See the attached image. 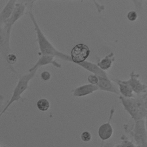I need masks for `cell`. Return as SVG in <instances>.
I'll return each instance as SVG.
<instances>
[{
  "label": "cell",
  "mask_w": 147,
  "mask_h": 147,
  "mask_svg": "<svg viewBox=\"0 0 147 147\" xmlns=\"http://www.w3.org/2000/svg\"><path fill=\"white\" fill-rule=\"evenodd\" d=\"M28 14L34 25V30L36 34L37 41L41 54L52 55L55 57L60 58L63 60L68 62H72L71 56L57 50L53 46V45L48 40V38L46 37V36L44 35L41 29H40L33 12L30 10L29 11Z\"/></svg>",
  "instance_id": "1"
},
{
  "label": "cell",
  "mask_w": 147,
  "mask_h": 147,
  "mask_svg": "<svg viewBox=\"0 0 147 147\" xmlns=\"http://www.w3.org/2000/svg\"><path fill=\"white\" fill-rule=\"evenodd\" d=\"M119 99L124 110L134 121L145 119L147 116V109L144 104L142 95L130 98L120 95Z\"/></svg>",
  "instance_id": "2"
},
{
  "label": "cell",
  "mask_w": 147,
  "mask_h": 147,
  "mask_svg": "<svg viewBox=\"0 0 147 147\" xmlns=\"http://www.w3.org/2000/svg\"><path fill=\"white\" fill-rule=\"evenodd\" d=\"M37 71V70H34L30 72H29L28 74H24L19 78L18 82L13 90L10 99L8 100L7 104L5 106L4 108L0 113L1 117L13 103L18 102L20 100L22 99V95L28 88L29 83L30 81L34 77Z\"/></svg>",
  "instance_id": "3"
},
{
  "label": "cell",
  "mask_w": 147,
  "mask_h": 147,
  "mask_svg": "<svg viewBox=\"0 0 147 147\" xmlns=\"http://www.w3.org/2000/svg\"><path fill=\"white\" fill-rule=\"evenodd\" d=\"M123 128L125 131L130 134L138 147H141L143 144L147 142V130L145 119L134 121V124L131 126L125 124Z\"/></svg>",
  "instance_id": "4"
},
{
  "label": "cell",
  "mask_w": 147,
  "mask_h": 147,
  "mask_svg": "<svg viewBox=\"0 0 147 147\" xmlns=\"http://www.w3.org/2000/svg\"><path fill=\"white\" fill-rule=\"evenodd\" d=\"M26 8V6L24 4L17 2L16 7L11 17L4 24L1 25V29L4 31L7 38H10L12 27L14 24L24 14Z\"/></svg>",
  "instance_id": "5"
},
{
  "label": "cell",
  "mask_w": 147,
  "mask_h": 147,
  "mask_svg": "<svg viewBox=\"0 0 147 147\" xmlns=\"http://www.w3.org/2000/svg\"><path fill=\"white\" fill-rule=\"evenodd\" d=\"M90 54L89 47L83 43H79L75 45L71 51V57L72 63L79 64L86 60Z\"/></svg>",
  "instance_id": "6"
},
{
  "label": "cell",
  "mask_w": 147,
  "mask_h": 147,
  "mask_svg": "<svg viewBox=\"0 0 147 147\" xmlns=\"http://www.w3.org/2000/svg\"><path fill=\"white\" fill-rule=\"evenodd\" d=\"M115 112V109L111 108L110 111V115L109 117L108 121L102 124L98 129V136L99 138L102 140V142H104V141L110 139L113 134L114 130L111 125V121Z\"/></svg>",
  "instance_id": "7"
},
{
  "label": "cell",
  "mask_w": 147,
  "mask_h": 147,
  "mask_svg": "<svg viewBox=\"0 0 147 147\" xmlns=\"http://www.w3.org/2000/svg\"><path fill=\"white\" fill-rule=\"evenodd\" d=\"M140 74L132 71L130 74V78L126 82L130 86L134 93L137 95H144L147 90V85L142 83L140 80Z\"/></svg>",
  "instance_id": "8"
},
{
  "label": "cell",
  "mask_w": 147,
  "mask_h": 147,
  "mask_svg": "<svg viewBox=\"0 0 147 147\" xmlns=\"http://www.w3.org/2000/svg\"><path fill=\"white\" fill-rule=\"evenodd\" d=\"M55 56L48 55H41L37 62L29 69V72H32L34 70H37L38 68L47 65L48 64H52L53 67L58 68H61V64L58 63L55 59Z\"/></svg>",
  "instance_id": "9"
},
{
  "label": "cell",
  "mask_w": 147,
  "mask_h": 147,
  "mask_svg": "<svg viewBox=\"0 0 147 147\" xmlns=\"http://www.w3.org/2000/svg\"><path fill=\"white\" fill-rule=\"evenodd\" d=\"M98 78L99 82L97 84V86L98 87L99 90L103 91L113 93L117 95L119 94L118 88H117V87L114 84V83L109 78L108 76H98Z\"/></svg>",
  "instance_id": "10"
},
{
  "label": "cell",
  "mask_w": 147,
  "mask_h": 147,
  "mask_svg": "<svg viewBox=\"0 0 147 147\" xmlns=\"http://www.w3.org/2000/svg\"><path fill=\"white\" fill-rule=\"evenodd\" d=\"M99 90L97 85L86 84L76 87L72 91L73 96L75 97H83L94 93Z\"/></svg>",
  "instance_id": "11"
},
{
  "label": "cell",
  "mask_w": 147,
  "mask_h": 147,
  "mask_svg": "<svg viewBox=\"0 0 147 147\" xmlns=\"http://www.w3.org/2000/svg\"><path fill=\"white\" fill-rule=\"evenodd\" d=\"M17 0H8L0 13V25L4 24L11 16L16 7Z\"/></svg>",
  "instance_id": "12"
},
{
  "label": "cell",
  "mask_w": 147,
  "mask_h": 147,
  "mask_svg": "<svg viewBox=\"0 0 147 147\" xmlns=\"http://www.w3.org/2000/svg\"><path fill=\"white\" fill-rule=\"evenodd\" d=\"M78 65L80 66L83 68L85 69L86 70L91 72L93 74H95L98 76H108L106 72L102 70L97 65V64L92 63L88 61H85L79 64Z\"/></svg>",
  "instance_id": "13"
},
{
  "label": "cell",
  "mask_w": 147,
  "mask_h": 147,
  "mask_svg": "<svg viewBox=\"0 0 147 147\" xmlns=\"http://www.w3.org/2000/svg\"><path fill=\"white\" fill-rule=\"evenodd\" d=\"M114 81L118 86V90L121 96L127 98L134 97V92L131 87L126 82V80L115 79Z\"/></svg>",
  "instance_id": "14"
},
{
  "label": "cell",
  "mask_w": 147,
  "mask_h": 147,
  "mask_svg": "<svg viewBox=\"0 0 147 147\" xmlns=\"http://www.w3.org/2000/svg\"><path fill=\"white\" fill-rule=\"evenodd\" d=\"M115 60V59L114 53L110 52L100 59L96 64L100 68L105 71L111 67Z\"/></svg>",
  "instance_id": "15"
},
{
  "label": "cell",
  "mask_w": 147,
  "mask_h": 147,
  "mask_svg": "<svg viewBox=\"0 0 147 147\" xmlns=\"http://www.w3.org/2000/svg\"><path fill=\"white\" fill-rule=\"evenodd\" d=\"M51 106L49 101L46 98H41L36 102L37 109L41 112H45L49 110Z\"/></svg>",
  "instance_id": "16"
},
{
  "label": "cell",
  "mask_w": 147,
  "mask_h": 147,
  "mask_svg": "<svg viewBox=\"0 0 147 147\" xmlns=\"http://www.w3.org/2000/svg\"><path fill=\"white\" fill-rule=\"evenodd\" d=\"M121 143L115 145V147H138L134 142L130 140L125 135L121 136Z\"/></svg>",
  "instance_id": "17"
},
{
  "label": "cell",
  "mask_w": 147,
  "mask_h": 147,
  "mask_svg": "<svg viewBox=\"0 0 147 147\" xmlns=\"http://www.w3.org/2000/svg\"><path fill=\"white\" fill-rule=\"evenodd\" d=\"M80 139L84 142H88L92 139V134L88 131H84L80 134Z\"/></svg>",
  "instance_id": "18"
},
{
  "label": "cell",
  "mask_w": 147,
  "mask_h": 147,
  "mask_svg": "<svg viewBox=\"0 0 147 147\" xmlns=\"http://www.w3.org/2000/svg\"><path fill=\"white\" fill-rule=\"evenodd\" d=\"M5 60L9 64L13 65V64H14L16 63V61L17 60V57L16 55L10 53L6 56V57L5 58Z\"/></svg>",
  "instance_id": "19"
},
{
  "label": "cell",
  "mask_w": 147,
  "mask_h": 147,
  "mask_svg": "<svg viewBox=\"0 0 147 147\" xmlns=\"http://www.w3.org/2000/svg\"><path fill=\"white\" fill-rule=\"evenodd\" d=\"M126 17L129 21L133 22V21H135L137 20V19L138 18V14L136 11L131 10L127 13Z\"/></svg>",
  "instance_id": "20"
},
{
  "label": "cell",
  "mask_w": 147,
  "mask_h": 147,
  "mask_svg": "<svg viewBox=\"0 0 147 147\" xmlns=\"http://www.w3.org/2000/svg\"><path fill=\"white\" fill-rule=\"evenodd\" d=\"M87 80L90 84L93 85H97L99 82V78L97 75L92 74L88 76Z\"/></svg>",
  "instance_id": "21"
},
{
  "label": "cell",
  "mask_w": 147,
  "mask_h": 147,
  "mask_svg": "<svg viewBox=\"0 0 147 147\" xmlns=\"http://www.w3.org/2000/svg\"><path fill=\"white\" fill-rule=\"evenodd\" d=\"M40 78L44 82L49 81L51 79V74L48 71H44L41 73Z\"/></svg>",
  "instance_id": "22"
},
{
  "label": "cell",
  "mask_w": 147,
  "mask_h": 147,
  "mask_svg": "<svg viewBox=\"0 0 147 147\" xmlns=\"http://www.w3.org/2000/svg\"><path fill=\"white\" fill-rule=\"evenodd\" d=\"M37 0H17V2L24 4L26 7H31L33 3Z\"/></svg>",
  "instance_id": "23"
},
{
  "label": "cell",
  "mask_w": 147,
  "mask_h": 147,
  "mask_svg": "<svg viewBox=\"0 0 147 147\" xmlns=\"http://www.w3.org/2000/svg\"><path fill=\"white\" fill-rule=\"evenodd\" d=\"M92 1L93 3L94 4L95 6L96 7V10L99 13H102L105 9V7L104 5L99 3L96 0H91Z\"/></svg>",
  "instance_id": "24"
},
{
  "label": "cell",
  "mask_w": 147,
  "mask_h": 147,
  "mask_svg": "<svg viewBox=\"0 0 147 147\" xmlns=\"http://www.w3.org/2000/svg\"><path fill=\"white\" fill-rule=\"evenodd\" d=\"M131 1H132V2H133V4H134V6H135V7H136L137 10H140L141 9V6H142L141 2L139 0H131Z\"/></svg>",
  "instance_id": "25"
},
{
  "label": "cell",
  "mask_w": 147,
  "mask_h": 147,
  "mask_svg": "<svg viewBox=\"0 0 147 147\" xmlns=\"http://www.w3.org/2000/svg\"><path fill=\"white\" fill-rule=\"evenodd\" d=\"M100 147H115V145L111 142H106L105 144L104 142H102Z\"/></svg>",
  "instance_id": "26"
},
{
  "label": "cell",
  "mask_w": 147,
  "mask_h": 147,
  "mask_svg": "<svg viewBox=\"0 0 147 147\" xmlns=\"http://www.w3.org/2000/svg\"><path fill=\"white\" fill-rule=\"evenodd\" d=\"M143 98H144V104L145 106L146 109H147V95H143Z\"/></svg>",
  "instance_id": "27"
},
{
  "label": "cell",
  "mask_w": 147,
  "mask_h": 147,
  "mask_svg": "<svg viewBox=\"0 0 147 147\" xmlns=\"http://www.w3.org/2000/svg\"><path fill=\"white\" fill-rule=\"evenodd\" d=\"M145 126H146V128L147 130V116L145 118Z\"/></svg>",
  "instance_id": "28"
},
{
  "label": "cell",
  "mask_w": 147,
  "mask_h": 147,
  "mask_svg": "<svg viewBox=\"0 0 147 147\" xmlns=\"http://www.w3.org/2000/svg\"><path fill=\"white\" fill-rule=\"evenodd\" d=\"M141 147H147V142H145L144 144H143Z\"/></svg>",
  "instance_id": "29"
},
{
  "label": "cell",
  "mask_w": 147,
  "mask_h": 147,
  "mask_svg": "<svg viewBox=\"0 0 147 147\" xmlns=\"http://www.w3.org/2000/svg\"><path fill=\"white\" fill-rule=\"evenodd\" d=\"M147 95V90H146V92L143 95Z\"/></svg>",
  "instance_id": "30"
},
{
  "label": "cell",
  "mask_w": 147,
  "mask_h": 147,
  "mask_svg": "<svg viewBox=\"0 0 147 147\" xmlns=\"http://www.w3.org/2000/svg\"><path fill=\"white\" fill-rule=\"evenodd\" d=\"M1 147H6V146L4 145V146H1Z\"/></svg>",
  "instance_id": "31"
}]
</instances>
